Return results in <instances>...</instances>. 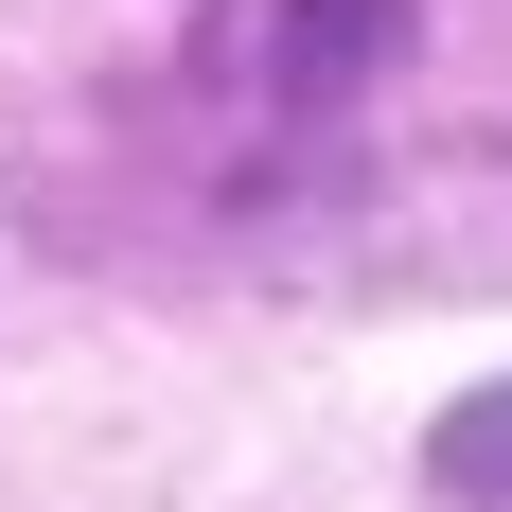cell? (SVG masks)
<instances>
[{"label":"cell","instance_id":"cell-1","mask_svg":"<svg viewBox=\"0 0 512 512\" xmlns=\"http://www.w3.org/2000/svg\"><path fill=\"white\" fill-rule=\"evenodd\" d=\"M424 477L460 512H512V389H477V407H442V442H424Z\"/></svg>","mask_w":512,"mask_h":512}]
</instances>
